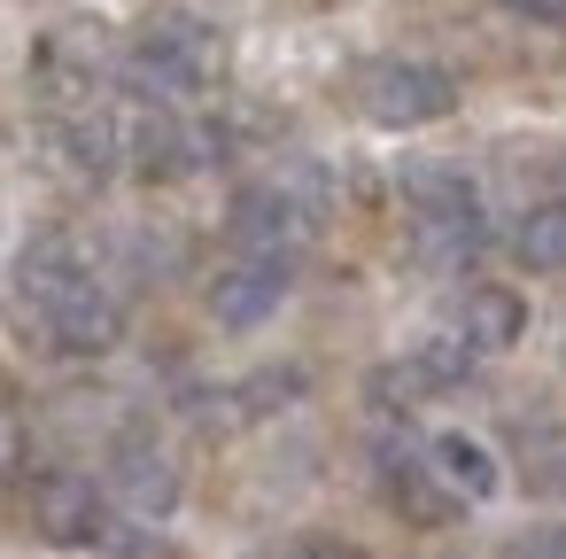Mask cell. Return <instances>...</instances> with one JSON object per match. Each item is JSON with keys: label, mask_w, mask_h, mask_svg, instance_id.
Here are the masks:
<instances>
[{"label": "cell", "mask_w": 566, "mask_h": 559, "mask_svg": "<svg viewBox=\"0 0 566 559\" xmlns=\"http://www.w3.org/2000/svg\"><path fill=\"white\" fill-rule=\"evenodd\" d=\"M419 396H427V381H419V365H411V358H403V365H380V373H373V404H388V412H411Z\"/></svg>", "instance_id": "cell-15"}, {"label": "cell", "mask_w": 566, "mask_h": 559, "mask_svg": "<svg viewBox=\"0 0 566 559\" xmlns=\"http://www.w3.org/2000/svg\"><path fill=\"white\" fill-rule=\"evenodd\" d=\"M311 226H318L311 187H256V195L233 203V241H241V257H272V265H287V257L311 241Z\"/></svg>", "instance_id": "cell-6"}, {"label": "cell", "mask_w": 566, "mask_h": 559, "mask_svg": "<svg viewBox=\"0 0 566 559\" xmlns=\"http://www.w3.org/2000/svg\"><path fill=\"white\" fill-rule=\"evenodd\" d=\"M109 63H117V48H109V24H94V17H78V24H55V32L40 40V94H48L63 117H71V110H94V94H102Z\"/></svg>", "instance_id": "cell-4"}, {"label": "cell", "mask_w": 566, "mask_h": 559, "mask_svg": "<svg viewBox=\"0 0 566 559\" xmlns=\"http://www.w3.org/2000/svg\"><path fill=\"white\" fill-rule=\"evenodd\" d=\"M109 489H117V505H125V513L164 520V513L179 505V466H171L156 443H125V451H117V466H109Z\"/></svg>", "instance_id": "cell-9"}, {"label": "cell", "mask_w": 566, "mask_h": 559, "mask_svg": "<svg viewBox=\"0 0 566 559\" xmlns=\"http://www.w3.org/2000/svg\"><path fill=\"white\" fill-rule=\"evenodd\" d=\"M280 296H287V265H272V257H233V265L210 280V319L233 327V334H249V327H264V319L280 311Z\"/></svg>", "instance_id": "cell-7"}, {"label": "cell", "mask_w": 566, "mask_h": 559, "mask_svg": "<svg viewBox=\"0 0 566 559\" xmlns=\"http://www.w3.org/2000/svg\"><path fill=\"white\" fill-rule=\"evenodd\" d=\"M17 458H24V427L17 412H0V474H17Z\"/></svg>", "instance_id": "cell-17"}, {"label": "cell", "mask_w": 566, "mask_h": 559, "mask_svg": "<svg viewBox=\"0 0 566 559\" xmlns=\"http://www.w3.org/2000/svg\"><path fill=\"white\" fill-rule=\"evenodd\" d=\"M295 559H365V551H357V544H334V536H311Z\"/></svg>", "instance_id": "cell-18"}, {"label": "cell", "mask_w": 566, "mask_h": 559, "mask_svg": "<svg viewBox=\"0 0 566 559\" xmlns=\"http://www.w3.org/2000/svg\"><path fill=\"white\" fill-rule=\"evenodd\" d=\"M411 218H419V257H427V265H465V257L489 241L473 187H465L458 172H442V164H419V172H411Z\"/></svg>", "instance_id": "cell-3"}, {"label": "cell", "mask_w": 566, "mask_h": 559, "mask_svg": "<svg viewBox=\"0 0 566 559\" xmlns=\"http://www.w3.org/2000/svg\"><path fill=\"white\" fill-rule=\"evenodd\" d=\"M357 102H365L373 125L403 133V125H434V117H450L458 86H450L434 63H373L365 86H357Z\"/></svg>", "instance_id": "cell-5"}, {"label": "cell", "mask_w": 566, "mask_h": 559, "mask_svg": "<svg viewBox=\"0 0 566 559\" xmlns=\"http://www.w3.org/2000/svg\"><path fill=\"white\" fill-rule=\"evenodd\" d=\"M512 17H535V24H551V17H566V0H504Z\"/></svg>", "instance_id": "cell-19"}, {"label": "cell", "mask_w": 566, "mask_h": 559, "mask_svg": "<svg viewBox=\"0 0 566 559\" xmlns=\"http://www.w3.org/2000/svg\"><path fill=\"white\" fill-rule=\"evenodd\" d=\"M527 334V303L512 296V288H465V303H458V342L473 350V358H496V350H512Z\"/></svg>", "instance_id": "cell-10"}, {"label": "cell", "mask_w": 566, "mask_h": 559, "mask_svg": "<svg viewBox=\"0 0 566 559\" xmlns=\"http://www.w3.org/2000/svg\"><path fill=\"white\" fill-rule=\"evenodd\" d=\"M102 489L86 482V474H48L40 489H32V528L48 536V544H94L102 536Z\"/></svg>", "instance_id": "cell-8"}, {"label": "cell", "mask_w": 566, "mask_h": 559, "mask_svg": "<svg viewBox=\"0 0 566 559\" xmlns=\"http://www.w3.org/2000/svg\"><path fill=\"white\" fill-rule=\"evenodd\" d=\"M218 71H226V40H218V24H202V17H187V9L148 17V32H140V48H133V79H140V94L179 102V94L218 86Z\"/></svg>", "instance_id": "cell-2"}, {"label": "cell", "mask_w": 566, "mask_h": 559, "mask_svg": "<svg viewBox=\"0 0 566 559\" xmlns=\"http://www.w3.org/2000/svg\"><path fill=\"white\" fill-rule=\"evenodd\" d=\"M388 497H396V513L403 520H419V528H442L450 513H458V497H450V482L434 474V458H419V451H388Z\"/></svg>", "instance_id": "cell-11"}, {"label": "cell", "mask_w": 566, "mask_h": 559, "mask_svg": "<svg viewBox=\"0 0 566 559\" xmlns=\"http://www.w3.org/2000/svg\"><path fill=\"white\" fill-rule=\"evenodd\" d=\"M527 466H535V482H566V435H543L527 451Z\"/></svg>", "instance_id": "cell-16"}, {"label": "cell", "mask_w": 566, "mask_h": 559, "mask_svg": "<svg viewBox=\"0 0 566 559\" xmlns=\"http://www.w3.org/2000/svg\"><path fill=\"white\" fill-rule=\"evenodd\" d=\"M512 249H520V265H527V272H566V203L527 210V218H520V234H512Z\"/></svg>", "instance_id": "cell-13"}, {"label": "cell", "mask_w": 566, "mask_h": 559, "mask_svg": "<svg viewBox=\"0 0 566 559\" xmlns=\"http://www.w3.org/2000/svg\"><path fill=\"white\" fill-rule=\"evenodd\" d=\"M427 458H434V474L450 482V497H458V505H465V497H489V489H496V458H489V451H481L473 435H442V443H434Z\"/></svg>", "instance_id": "cell-12"}, {"label": "cell", "mask_w": 566, "mask_h": 559, "mask_svg": "<svg viewBox=\"0 0 566 559\" xmlns=\"http://www.w3.org/2000/svg\"><path fill=\"white\" fill-rule=\"evenodd\" d=\"M17 296L32 311V327L71 350V358H102L117 334H125V303L94 280V265L63 241V234H40L24 257H17Z\"/></svg>", "instance_id": "cell-1"}, {"label": "cell", "mask_w": 566, "mask_h": 559, "mask_svg": "<svg viewBox=\"0 0 566 559\" xmlns=\"http://www.w3.org/2000/svg\"><path fill=\"white\" fill-rule=\"evenodd\" d=\"M411 365H419V381H427V396H434V389H458V381L473 373V350H465V342H458V327H450V334L419 342V350H411Z\"/></svg>", "instance_id": "cell-14"}]
</instances>
